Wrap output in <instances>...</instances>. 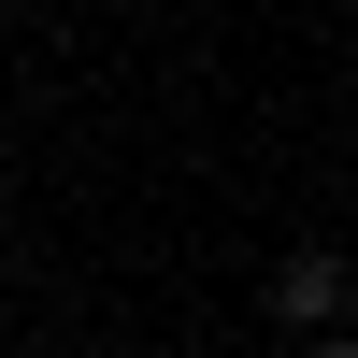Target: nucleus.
<instances>
[{
  "mask_svg": "<svg viewBox=\"0 0 358 358\" xmlns=\"http://www.w3.org/2000/svg\"><path fill=\"white\" fill-rule=\"evenodd\" d=\"M273 315H287V330H330V315H344V258H330V244H287Z\"/></svg>",
  "mask_w": 358,
  "mask_h": 358,
  "instance_id": "nucleus-1",
  "label": "nucleus"
},
{
  "mask_svg": "<svg viewBox=\"0 0 358 358\" xmlns=\"http://www.w3.org/2000/svg\"><path fill=\"white\" fill-rule=\"evenodd\" d=\"M315 358H358V344H315Z\"/></svg>",
  "mask_w": 358,
  "mask_h": 358,
  "instance_id": "nucleus-2",
  "label": "nucleus"
}]
</instances>
